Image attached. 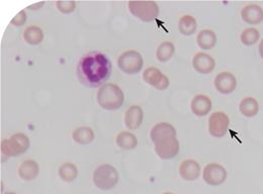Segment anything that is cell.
<instances>
[{"instance_id":"cb8c5ba5","label":"cell","mask_w":263,"mask_h":194,"mask_svg":"<svg viewBox=\"0 0 263 194\" xmlns=\"http://www.w3.org/2000/svg\"><path fill=\"white\" fill-rule=\"evenodd\" d=\"M24 38L30 45H39L44 40V32L36 26H30L24 32Z\"/></svg>"},{"instance_id":"8992f818","label":"cell","mask_w":263,"mask_h":194,"mask_svg":"<svg viewBox=\"0 0 263 194\" xmlns=\"http://www.w3.org/2000/svg\"><path fill=\"white\" fill-rule=\"evenodd\" d=\"M118 66L122 72L128 75H135L141 72L144 60L142 55L134 50L123 53L118 59Z\"/></svg>"},{"instance_id":"7402d4cb","label":"cell","mask_w":263,"mask_h":194,"mask_svg":"<svg viewBox=\"0 0 263 194\" xmlns=\"http://www.w3.org/2000/svg\"><path fill=\"white\" fill-rule=\"evenodd\" d=\"M72 138L79 145H88L93 142L95 132L89 127H80L73 131Z\"/></svg>"},{"instance_id":"4316f807","label":"cell","mask_w":263,"mask_h":194,"mask_svg":"<svg viewBox=\"0 0 263 194\" xmlns=\"http://www.w3.org/2000/svg\"><path fill=\"white\" fill-rule=\"evenodd\" d=\"M259 38H260V32L255 28L245 29L240 35L241 43L247 47L255 45L259 41Z\"/></svg>"},{"instance_id":"ba28073f","label":"cell","mask_w":263,"mask_h":194,"mask_svg":"<svg viewBox=\"0 0 263 194\" xmlns=\"http://www.w3.org/2000/svg\"><path fill=\"white\" fill-rule=\"evenodd\" d=\"M227 171L225 167L218 163L206 165L202 171L203 181L211 186L222 185L227 179Z\"/></svg>"},{"instance_id":"277c9868","label":"cell","mask_w":263,"mask_h":194,"mask_svg":"<svg viewBox=\"0 0 263 194\" xmlns=\"http://www.w3.org/2000/svg\"><path fill=\"white\" fill-rule=\"evenodd\" d=\"M119 182V173L115 167L108 164L99 166L93 173V183L100 190H110Z\"/></svg>"},{"instance_id":"83f0119b","label":"cell","mask_w":263,"mask_h":194,"mask_svg":"<svg viewBox=\"0 0 263 194\" xmlns=\"http://www.w3.org/2000/svg\"><path fill=\"white\" fill-rule=\"evenodd\" d=\"M56 5H57V8L59 11H61L62 13L68 14L75 10L76 2L75 1H57Z\"/></svg>"},{"instance_id":"1f68e13d","label":"cell","mask_w":263,"mask_h":194,"mask_svg":"<svg viewBox=\"0 0 263 194\" xmlns=\"http://www.w3.org/2000/svg\"><path fill=\"white\" fill-rule=\"evenodd\" d=\"M162 194H173V193H172V192H164V193H162Z\"/></svg>"},{"instance_id":"5b68a950","label":"cell","mask_w":263,"mask_h":194,"mask_svg":"<svg viewBox=\"0 0 263 194\" xmlns=\"http://www.w3.org/2000/svg\"><path fill=\"white\" fill-rule=\"evenodd\" d=\"M128 5L132 14L145 23L153 22L159 15V6L155 1H130Z\"/></svg>"},{"instance_id":"d4e9b609","label":"cell","mask_w":263,"mask_h":194,"mask_svg":"<svg viewBox=\"0 0 263 194\" xmlns=\"http://www.w3.org/2000/svg\"><path fill=\"white\" fill-rule=\"evenodd\" d=\"M58 174L63 181L72 182L78 176V169L73 163L66 162L63 165L60 166V168L58 170Z\"/></svg>"},{"instance_id":"8fae6325","label":"cell","mask_w":263,"mask_h":194,"mask_svg":"<svg viewBox=\"0 0 263 194\" xmlns=\"http://www.w3.org/2000/svg\"><path fill=\"white\" fill-rule=\"evenodd\" d=\"M214 84L220 93L231 94L237 87V80L230 72H221L216 76Z\"/></svg>"},{"instance_id":"f546056e","label":"cell","mask_w":263,"mask_h":194,"mask_svg":"<svg viewBox=\"0 0 263 194\" xmlns=\"http://www.w3.org/2000/svg\"><path fill=\"white\" fill-rule=\"evenodd\" d=\"M258 51H259L260 57L263 59V38L260 41V44H259V47H258Z\"/></svg>"},{"instance_id":"3957f363","label":"cell","mask_w":263,"mask_h":194,"mask_svg":"<svg viewBox=\"0 0 263 194\" xmlns=\"http://www.w3.org/2000/svg\"><path fill=\"white\" fill-rule=\"evenodd\" d=\"M30 145L31 142L28 135L17 132L1 142V154L5 158L17 157L25 154L29 150Z\"/></svg>"},{"instance_id":"d6a6232c","label":"cell","mask_w":263,"mask_h":194,"mask_svg":"<svg viewBox=\"0 0 263 194\" xmlns=\"http://www.w3.org/2000/svg\"><path fill=\"white\" fill-rule=\"evenodd\" d=\"M5 194H16V193H14V192H7V193H5Z\"/></svg>"},{"instance_id":"7a4b0ae2","label":"cell","mask_w":263,"mask_h":194,"mask_svg":"<svg viewBox=\"0 0 263 194\" xmlns=\"http://www.w3.org/2000/svg\"><path fill=\"white\" fill-rule=\"evenodd\" d=\"M99 105L105 110H117L125 102V94L120 86L114 83H105L98 91Z\"/></svg>"},{"instance_id":"7c38bea8","label":"cell","mask_w":263,"mask_h":194,"mask_svg":"<svg viewBox=\"0 0 263 194\" xmlns=\"http://www.w3.org/2000/svg\"><path fill=\"white\" fill-rule=\"evenodd\" d=\"M241 17L244 23L257 26L263 22V9L257 4H249L242 8Z\"/></svg>"},{"instance_id":"ffe728a7","label":"cell","mask_w":263,"mask_h":194,"mask_svg":"<svg viewBox=\"0 0 263 194\" xmlns=\"http://www.w3.org/2000/svg\"><path fill=\"white\" fill-rule=\"evenodd\" d=\"M240 112L246 118H253L259 111L258 101L253 97H245L239 104Z\"/></svg>"},{"instance_id":"6da1fadb","label":"cell","mask_w":263,"mask_h":194,"mask_svg":"<svg viewBox=\"0 0 263 194\" xmlns=\"http://www.w3.org/2000/svg\"><path fill=\"white\" fill-rule=\"evenodd\" d=\"M112 65L108 57L99 52L84 55L77 65L79 81L89 87L98 88L105 84L111 75Z\"/></svg>"},{"instance_id":"603a6c76","label":"cell","mask_w":263,"mask_h":194,"mask_svg":"<svg viewBox=\"0 0 263 194\" xmlns=\"http://www.w3.org/2000/svg\"><path fill=\"white\" fill-rule=\"evenodd\" d=\"M197 20L190 14L183 15L178 22V30L183 35H193L197 32Z\"/></svg>"},{"instance_id":"30bf717a","label":"cell","mask_w":263,"mask_h":194,"mask_svg":"<svg viewBox=\"0 0 263 194\" xmlns=\"http://www.w3.org/2000/svg\"><path fill=\"white\" fill-rule=\"evenodd\" d=\"M144 81L159 91L166 90L170 84L168 77L158 68L149 67L143 72Z\"/></svg>"},{"instance_id":"5bb4252c","label":"cell","mask_w":263,"mask_h":194,"mask_svg":"<svg viewBox=\"0 0 263 194\" xmlns=\"http://www.w3.org/2000/svg\"><path fill=\"white\" fill-rule=\"evenodd\" d=\"M200 165L194 159L184 160L180 164L179 174L185 181H195L200 175Z\"/></svg>"},{"instance_id":"9c48e42d","label":"cell","mask_w":263,"mask_h":194,"mask_svg":"<svg viewBox=\"0 0 263 194\" xmlns=\"http://www.w3.org/2000/svg\"><path fill=\"white\" fill-rule=\"evenodd\" d=\"M230 126L229 117L223 111L212 113L209 119V131L215 138H223Z\"/></svg>"},{"instance_id":"484cf974","label":"cell","mask_w":263,"mask_h":194,"mask_svg":"<svg viewBox=\"0 0 263 194\" xmlns=\"http://www.w3.org/2000/svg\"><path fill=\"white\" fill-rule=\"evenodd\" d=\"M175 53V47L171 42H163L158 46L156 51V58L158 61L165 63L169 61Z\"/></svg>"},{"instance_id":"2e32d148","label":"cell","mask_w":263,"mask_h":194,"mask_svg":"<svg viewBox=\"0 0 263 194\" xmlns=\"http://www.w3.org/2000/svg\"><path fill=\"white\" fill-rule=\"evenodd\" d=\"M213 103L210 97L203 94H198L193 98L191 103V108L193 113L197 117H204L212 110Z\"/></svg>"},{"instance_id":"f1b7e54d","label":"cell","mask_w":263,"mask_h":194,"mask_svg":"<svg viewBox=\"0 0 263 194\" xmlns=\"http://www.w3.org/2000/svg\"><path fill=\"white\" fill-rule=\"evenodd\" d=\"M27 22V13L25 10H22L21 12H18L15 17L11 21V24L15 27H22L26 24Z\"/></svg>"},{"instance_id":"9a60e30c","label":"cell","mask_w":263,"mask_h":194,"mask_svg":"<svg viewBox=\"0 0 263 194\" xmlns=\"http://www.w3.org/2000/svg\"><path fill=\"white\" fill-rule=\"evenodd\" d=\"M144 119V112L142 107L139 105H132L125 113V125L129 129L135 130L138 129Z\"/></svg>"},{"instance_id":"d6986e66","label":"cell","mask_w":263,"mask_h":194,"mask_svg":"<svg viewBox=\"0 0 263 194\" xmlns=\"http://www.w3.org/2000/svg\"><path fill=\"white\" fill-rule=\"evenodd\" d=\"M197 44L202 50H212L217 45V34L212 30H202L197 34Z\"/></svg>"},{"instance_id":"52a82bcc","label":"cell","mask_w":263,"mask_h":194,"mask_svg":"<svg viewBox=\"0 0 263 194\" xmlns=\"http://www.w3.org/2000/svg\"><path fill=\"white\" fill-rule=\"evenodd\" d=\"M155 153L163 160H169L176 157L179 153V142L176 137H167L154 143Z\"/></svg>"},{"instance_id":"4dcf8cb0","label":"cell","mask_w":263,"mask_h":194,"mask_svg":"<svg viewBox=\"0 0 263 194\" xmlns=\"http://www.w3.org/2000/svg\"><path fill=\"white\" fill-rule=\"evenodd\" d=\"M45 3L44 2H40V3H37V4H33V5H31L29 8L30 9H33V7H36V9H39L37 7H41V6H43Z\"/></svg>"},{"instance_id":"4fadbf2b","label":"cell","mask_w":263,"mask_h":194,"mask_svg":"<svg viewBox=\"0 0 263 194\" xmlns=\"http://www.w3.org/2000/svg\"><path fill=\"white\" fill-rule=\"evenodd\" d=\"M193 66L199 74H211L216 68L215 59L205 53H197L193 59Z\"/></svg>"},{"instance_id":"ac0fdd59","label":"cell","mask_w":263,"mask_h":194,"mask_svg":"<svg viewBox=\"0 0 263 194\" xmlns=\"http://www.w3.org/2000/svg\"><path fill=\"white\" fill-rule=\"evenodd\" d=\"M40 167L34 160H26L23 162L18 168V175L23 180L32 181L39 175Z\"/></svg>"},{"instance_id":"e0dca14e","label":"cell","mask_w":263,"mask_h":194,"mask_svg":"<svg viewBox=\"0 0 263 194\" xmlns=\"http://www.w3.org/2000/svg\"><path fill=\"white\" fill-rule=\"evenodd\" d=\"M167 137H176V129L168 123H159L151 129L150 138L153 143Z\"/></svg>"},{"instance_id":"44dd1931","label":"cell","mask_w":263,"mask_h":194,"mask_svg":"<svg viewBox=\"0 0 263 194\" xmlns=\"http://www.w3.org/2000/svg\"><path fill=\"white\" fill-rule=\"evenodd\" d=\"M117 145L123 150H133L138 146L137 137L131 131H121L116 138Z\"/></svg>"}]
</instances>
